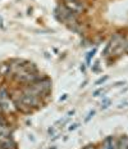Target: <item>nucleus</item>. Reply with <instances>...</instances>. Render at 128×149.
Returning <instances> with one entry per match:
<instances>
[{"mask_svg":"<svg viewBox=\"0 0 128 149\" xmlns=\"http://www.w3.org/2000/svg\"><path fill=\"white\" fill-rule=\"evenodd\" d=\"M67 1H69V3H71V1H74V0H67Z\"/></svg>","mask_w":128,"mask_h":149,"instance_id":"f03ea898","label":"nucleus"},{"mask_svg":"<svg viewBox=\"0 0 128 149\" xmlns=\"http://www.w3.org/2000/svg\"><path fill=\"white\" fill-rule=\"evenodd\" d=\"M85 149H93V147H91V145H90V147H87V148H85Z\"/></svg>","mask_w":128,"mask_h":149,"instance_id":"f257e3e1","label":"nucleus"}]
</instances>
